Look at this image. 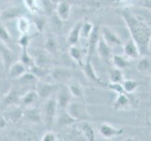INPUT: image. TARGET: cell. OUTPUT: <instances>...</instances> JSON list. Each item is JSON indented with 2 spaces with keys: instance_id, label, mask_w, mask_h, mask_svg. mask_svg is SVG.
I'll return each instance as SVG.
<instances>
[{
  "instance_id": "cell-4",
  "label": "cell",
  "mask_w": 151,
  "mask_h": 141,
  "mask_svg": "<svg viewBox=\"0 0 151 141\" xmlns=\"http://www.w3.org/2000/svg\"><path fill=\"white\" fill-rule=\"evenodd\" d=\"M3 116L6 119L8 123L14 124L24 118V111L17 104H12V106H8L6 110L3 113Z\"/></svg>"
},
{
  "instance_id": "cell-9",
  "label": "cell",
  "mask_w": 151,
  "mask_h": 141,
  "mask_svg": "<svg viewBox=\"0 0 151 141\" xmlns=\"http://www.w3.org/2000/svg\"><path fill=\"white\" fill-rule=\"evenodd\" d=\"M99 132H100L102 137L106 139H111V138L117 137L119 135H121L123 134V129L116 128L108 123H101L100 125Z\"/></svg>"
},
{
  "instance_id": "cell-20",
  "label": "cell",
  "mask_w": 151,
  "mask_h": 141,
  "mask_svg": "<svg viewBox=\"0 0 151 141\" xmlns=\"http://www.w3.org/2000/svg\"><path fill=\"white\" fill-rule=\"evenodd\" d=\"M70 5L66 1H61L56 5L55 14L62 21H67L70 14Z\"/></svg>"
},
{
  "instance_id": "cell-24",
  "label": "cell",
  "mask_w": 151,
  "mask_h": 141,
  "mask_svg": "<svg viewBox=\"0 0 151 141\" xmlns=\"http://www.w3.org/2000/svg\"><path fill=\"white\" fill-rule=\"evenodd\" d=\"M39 98L40 97L38 95L37 91H36V90H29L22 97V100H21V102H22V103L25 107L28 108V107L34 106V104L36 103V102L38 101Z\"/></svg>"
},
{
  "instance_id": "cell-32",
  "label": "cell",
  "mask_w": 151,
  "mask_h": 141,
  "mask_svg": "<svg viewBox=\"0 0 151 141\" xmlns=\"http://www.w3.org/2000/svg\"><path fill=\"white\" fill-rule=\"evenodd\" d=\"M151 69V61L147 56H140V59L137 63V70L140 72H147Z\"/></svg>"
},
{
  "instance_id": "cell-22",
  "label": "cell",
  "mask_w": 151,
  "mask_h": 141,
  "mask_svg": "<svg viewBox=\"0 0 151 141\" xmlns=\"http://www.w3.org/2000/svg\"><path fill=\"white\" fill-rule=\"evenodd\" d=\"M0 56H1V59H2L4 67L6 68L7 70H9L10 65L14 62L13 61V59H14L13 53L9 48H7L6 46L0 45Z\"/></svg>"
},
{
  "instance_id": "cell-8",
  "label": "cell",
  "mask_w": 151,
  "mask_h": 141,
  "mask_svg": "<svg viewBox=\"0 0 151 141\" xmlns=\"http://www.w3.org/2000/svg\"><path fill=\"white\" fill-rule=\"evenodd\" d=\"M71 94L68 88V86L60 87L56 95V103L59 110H65L68 107L69 103L71 102Z\"/></svg>"
},
{
  "instance_id": "cell-21",
  "label": "cell",
  "mask_w": 151,
  "mask_h": 141,
  "mask_svg": "<svg viewBox=\"0 0 151 141\" xmlns=\"http://www.w3.org/2000/svg\"><path fill=\"white\" fill-rule=\"evenodd\" d=\"M69 54H70L71 59H73L78 65L83 67V65H84V63H85L86 59H85V56L83 55L82 49L79 46H78L77 44L70 45V49H69Z\"/></svg>"
},
{
  "instance_id": "cell-3",
  "label": "cell",
  "mask_w": 151,
  "mask_h": 141,
  "mask_svg": "<svg viewBox=\"0 0 151 141\" xmlns=\"http://www.w3.org/2000/svg\"><path fill=\"white\" fill-rule=\"evenodd\" d=\"M57 109H58V106H57L55 99H47V102L44 103L43 111L41 113H42V121L49 130H51L54 125Z\"/></svg>"
},
{
  "instance_id": "cell-6",
  "label": "cell",
  "mask_w": 151,
  "mask_h": 141,
  "mask_svg": "<svg viewBox=\"0 0 151 141\" xmlns=\"http://www.w3.org/2000/svg\"><path fill=\"white\" fill-rule=\"evenodd\" d=\"M36 91L40 99H49L53 92L56 90V86L50 84L44 80H38L36 83Z\"/></svg>"
},
{
  "instance_id": "cell-26",
  "label": "cell",
  "mask_w": 151,
  "mask_h": 141,
  "mask_svg": "<svg viewBox=\"0 0 151 141\" xmlns=\"http://www.w3.org/2000/svg\"><path fill=\"white\" fill-rule=\"evenodd\" d=\"M16 139L21 141H34L38 139V135L33 131L27 129H19L16 132Z\"/></svg>"
},
{
  "instance_id": "cell-13",
  "label": "cell",
  "mask_w": 151,
  "mask_h": 141,
  "mask_svg": "<svg viewBox=\"0 0 151 141\" xmlns=\"http://www.w3.org/2000/svg\"><path fill=\"white\" fill-rule=\"evenodd\" d=\"M122 47H123L124 56H127L129 59H137L141 56L138 47L132 39L127 40L126 43L122 45Z\"/></svg>"
},
{
  "instance_id": "cell-2",
  "label": "cell",
  "mask_w": 151,
  "mask_h": 141,
  "mask_svg": "<svg viewBox=\"0 0 151 141\" xmlns=\"http://www.w3.org/2000/svg\"><path fill=\"white\" fill-rule=\"evenodd\" d=\"M67 112L74 119L79 121H88L92 119V117L89 115L87 111V108L86 104L83 103V101L78 100L77 102H70L69 106L66 108Z\"/></svg>"
},
{
  "instance_id": "cell-46",
  "label": "cell",
  "mask_w": 151,
  "mask_h": 141,
  "mask_svg": "<svg viewBox=\"0 0 151 141\" xmlns=\"http://www.w3.org/2000/svg\"><path fill=\"white\" fill-rule=\"evenodd\" d=\"M7 124H8V121H6V119L4 118L3 115H2V116H0V130L4 129L5 127L7 126Z\"/></svg>"
},
{
  "instance_id": "cell-14",
  "label": "cell",
  "mask_w": 151,
  "mask_h": 141,
  "mask_svg": "<svg viewBox=\"0 0 151 141\" xmlns=\"http://www.w3.org/2000/svg\"><path fill=\"white\" fill-rule=\"evenodd\" d=\"M82 68H83V72H85V75L86 76V78L88 80H90V81L94 82V83H97V84L103 85L102 80L96 74V71H95L94 67H93V65H92L91 59H86L85 63H84V65H83Z\"/></svg>"
},
{
  "instance_id": "cell-40",
  "label": "cell",
  "mask_w": 151,
  "mask_h": 141,
  "mask_svg": "<svg viewBox=\"0 0 151 141\" xmlns=\"http://www.w3.org/2000/svg\"><path fill=\"white\" fill-rule=\"evenodd\" d=\"M24 3L31 12L32 13H38L40 6H39V2L38 0H24Z\"/></svg>"
},
{
  "instance_id": "cell-18",
  "label": "cell",
  "mask_w": 151,
  "mask_h": 141,
  "mask_svg": "<svg viewBox=\"0 0 151 141\" xmlns=\"http://www.w3.org/2000/svg\"><path fill=\"white\" fill-rule=\"evenodd\" d=\"M32 56L34 57L35 64L40 67H43V68L47 67V65L50 63V60H51L50 53H48L47 51H42V50L35 51Z\"/></svg>"
},
{
  "instance_id": "cell-48",
  "label": "cell",
  "mask_w": 151,
  "mask_h": 141,
  "mask_svg": "<svg viewBox=\"0 0 151 141\" xmlns=\"http://www.w3.org/2000/svg\"><path fill=\"white\" fill-rule=\"evenodd\" d=\"M145 6L151 10V0H145Z\"/></svg>"
},
{
  "instance_id": "cell-30",
  "label": "cell",
  "mask_w": 151,
  "mask_h": 141,
  "mask_svg": "<svg viewBox=\"0 0 151 141\" xmlns=\"http://www.w3.org/2000/svg\"><path fill=\"white\" fill-rule=\"evenodd\" d=\"M40 9H42V12L48 15V16H51L54 13H55V9H56V4L53 3L51 0H40Z\"/></svg>"
},
{
  "instance_id": "cell-11",
  "label": "cell",
  "mask_w": 151,
  "mask_h": 141,
  "mask_svg": "<svg viewBox=\"0 0 151 141\" xmlns=\"http://www.w3.org/2000/svg\"><path fill=\"white\" fill-rule=\"evenodd\" d=\"M50 74L52 78L56 82H69L72 76L70 70L63 67L53 68Z\"/></svg>"
},
{
  "instance_id": "cell-43",
  "label": "cell",
  "mask_w": 151,
  "mask_h": 141,
  "mask_svg": "<svg viewBox=\"0 0 151 141\" xmlns=\"http://www.w3.org/2000/svg\"><path fill=\"white\" fill-rule=\"evenodd\" d=\"M109 88H110L111 90L116 92L117 94L119 93H123V92H126L124 90L123 88V86L121 83H110V85H109ZM127 93V92H126Z\"/></svg>"
},
{
  "instance_id": "cell-19",
  "label": "cell",
  "mask_w": 151,
  "mask_h": 141,
  "mask_svg": "<svg viewBox=\"0 0 151 141\" xmlns=\"http://www.w3.org/2000/svg\"><path fill=\"white\" fill-rule=\"evenodd\" d=\"M129 104H131V100L128 96V93L123 92L117 94L116 99L113 103V108L114 110H123V109H127Z\"/></svg>"
},
{
  "instance_id": "cell-10",
  "label": "cell",
  "mask_w": 151,
  "mask_h": 141,
  "mask_svg": "<svg viewBox=\"0 0 151 141\" xmlns=\"http://www.w3.org/2000/svg\"><path fill=\"white\" fill-rule=\"evenodd\" d=\"M100 37H101V28L99 27H95L92 31L89 39H88V46H87V50H86V59H92V56L94 54V52L97 48V44H98L99 40H100Z\"/></svg>"
},
{
  "instance_id": "cell-47",
  "label": "cell",
  "mask_w": 151,
  "mask_h": 141,
  "mask_svg": "<svg viewBox=\"0 0 151 141\" xmlns=\"http://www.w3.org/2000/svg\"><path fill=\"white\" fill-rule=\"evenodd\" d=\"M145 124L151 128V112H148L147 115H145Z\"/></svg>"
},
{
  "instance_id": "cell-31",
  "label": "cell",
  "mask_w": 151,
  "mask_h": 141,
  "mask_svg": "<svg viewBox=\"0 0 151 141\" xmlns=\"http://www.w3.org/2000/svg\"><path fill=\"white\" fill-rule=\"evenodd\" d=\"M20 60L27 67V69H29L30 67L35 65L34 57L32 56V55L29 54V52L27 50V47H23V51H22V54H21Z\"/></svg>"
},
{
  "instance_id": "cell-39",
  "label": "cell",
  "mask_w": 151,
  "mask_h": 141,
  "mask_svg": "<svg viewBox=\"0 0 151 141\" xmlns=\"http://www.w3.org/2000/svg\"><path fill=\"white\" fill-rule=\"evenodd\" d=\"M45 50L50 54H54L57 51V43L55 38L49 37L45 43Z\"/></svg>"
},
{
  "instance_id": "cell-5",
  "label": "cell",
  "mask_w": 151,
  "mask_h": 141,
  "mask_svg": "<svg viewBox=\"0 0 151 141\" xmlns=\"http://www.w3.org/2000/svg\"><path fill=\"white\" fill-rule=\"evenodd\" d=\"M96 50L98 52L99 56H100V57L103 61L107 62V63L112 62V57L114 55L112 52V47L104 40V39L101 37V35L100 37V40L98 41Z\"/></svg>"
},
{
  "instance_id": "cell-27",
  "label": "cell",
  "mask_w": 151,
  "mask_h": 141,
  "mask_svg": "<svg viewBox=\"0 0 151 141\" xmlns=\"http://www.w3.org/2000/svg\"><path fill=\"white\" fill-rule=\"evenodd\" d=\"M61 114L57 118V125L60 127H64V126H70V125L73 124L75 122H78L76 119H74L67 112V110H60Z\"/></svg>"
},
{
  "instance_id": "cell-45",
  "label": "cell",
  "mask_w": 151,
  "mask_h": 141,
  "mask_svg": "<svg viewBox=\"0 0 151 141\" xmlns=\"http://www.w3.org/2000/svg\"><path fill=\"white\" fill-rule=\"evenodd\" d=\"M30 41V37L27 35V34H22L21 36V38L19 40V44L23 47H27L28 46V43Z\"/></svg>"
},
{
  "instance_id": "cell-25",
  "label": "cell",
  "mask_w": 151,
  "mask_h": 141,
  "mask_svg": "<svg viewBox=\"0 0 151 141\" xmlns=\"http://www.w3.org/2000/svg\"><path fill=\"white\" fill-rule=\"evenodd\" d=\"M21 16V9L17 7L9 8L0 12V19L4 21L16 19Z\"/></svg>"
},
{
  "instance_id": "cell-33",
  "label": "cell",
  "mask_w": 151,
  "mask_h": 141,
  "mask_svg": "<svg viewBox=\"0 0 151 141\" xmlns=\"http://www.w3.org/2000/svg\"><path fill=\"white\" fill-rule=\"evenodd\" d=\"M94 27L95 25H93V23L89 22V21H84L81 27V38H84L86 40L89 39Z\"/></svg>"
},
{
  "instance_id": "cell-38",
  "label": "cell",
  "mask_w": 151,
  "mask_h": 141,
  "mask_svg": "<svg viewBox=\"0 0 151 141\" xmlns=\"http://www.w3.org/2000/svg\"><path fill=\"white\" fill-rule=\"evenodd\" d=\"M30 72H32L33 74L36 75V77L38 78L40 80H42V78L47 74V72H46V69L43 67H40V66H38V65H33L32 67L29 68Z\"/></svg>"
},
{
  "instance_id": "cell-23",
  "label": "cell",
  "mask_w": 151,
  "mask_h": 141,
  "mask_svg": "<svg viewBox=\"0 0 151 141\" xmlns=\"http://www.w3.org/2000/svg\"><path fill=\"white\" fill-rule=\"evenodd\" d=\"M79 129L81 131L82 135L84 137V139L87 141H94L95 140V131L91 125L87 121H81L79 125Z\"/></svg>"
},
{
  "instance_id": "cell-16",
  "label": "cell",
  "mask_w": 151,
  "mask_h": 141,
  "mask_svg": "<svg viewBox=\"0 0 151 141\" xmlns=\"http://www.w3.org/2000/svg\"><path fill=\"white\" fill-rule=\"evenodd\" d=\"M24 118L33 123H40L42 121V113L37 107H28L24 111Z\"/></svg>"
},
{
  "instance_id": "cell-34",
  "label": "cell",
  "mask_w": 151,
  "mask_h": 141,
  "mask_svg": "<svg viewBox=\"0 0 151 141\" xmlns=\"http://www.w3.org/2000/svg\"><path fill=\"white\" fill-rule=\"evenodd\" d=\"M30 28V22L27 18L20 16L17 18V29L21 34H27Z\"/></svg>"
},
{
  "instance_id": "cell-35",
  "label": "cell",
  "mask_w": 151,
  "mask_h": 141,
  "mask_svg": "<svg viewBox=\"0 0 151 141\" xmlns=\"http://www.w3.org/2000/svg\"><path fill=\"white\" fill-rule=\"evenodd\" d=\"M121 84L123 86L124 90L126 91L128 94L133 93L135 90H137V87L139 86L138 82H136L135 80H132V79H124Z\"/></svg>"
},
{
  "instance_id": "cell-7",
  "label": "cell",
  "mask_w": 151,
  "mask_h": 141,
  "mask_svg": "<svg viewBox=\"0 0 151 141\" xmlns=\"http://www.w3.org/2000/svg\"><path fill=\"white\" fill-rule=\"evenodd\" d=\"M101 35L104 39V40L110 45L112 48L113 47H117V46H122V41L120 38L114 32L112 29H110L107 27H101Z\"/></svg>"
},
{
  "instance_id": "cell-1",
  "label": "cell",
  "mask_w": 151,
  "mask_h": 141,
  "mask_svg": "<svg viewBox=\"0 0 151 141\" xmlns=\"http://www.w3.org/2000/svg\"><path fill=\"white\" fill-rule=\"evenodd\" d=\"M121 18L126 24L132 39L136 43L140 55L148 56L151 44V29L145 21L128 9L120 10Z\"/></svg>"
},
{
  "instance_id": "cell-36",
  "label": "cell",
  "mask_w": 151,
  "mask_h": 141,
  "mask_svg": "<svg viewBox=\"0 0 151 141\" xmlns=\"http://www.w3.org/2000/svg\"><path fill=\"white\" fill-rule=\"evenodd\" d=\"M109 80L111 83H122L124 80L122 70L116 69V68L111 70L110 74H109Z\"/></svg>"
},
{
  "instance_id": "cell-15",
  "label": "cell",
  "mask_w": 151,
  "mask_h": 141,
  "mask_svg": "<svg viewBox=\"0 0 151 141\" xmlns=\"http://www.w3.org/2000/svg\"><path fill=\"white\" fill-rule=\"evenodd\" d=\"M9 75L12 78H20L23 74H24L27 72V67L25 66L22 61H14L9 68Z\"/></svg>"
},
{
  "instance_id": "cell-28",
  "label": "cell",
  "mask_w": 151,
  "mask_h": 141,
  "mask_svg": "<svg viewBox=\"0 0 151 141\" xmlns=\"http://www.w3.org/2000/svg\"><path fill=\"white\" fill-rule=\"evenodd\" d=\"M112 64L116 69H126L129 66V59L125 56L120 55H113L112 57Z\"/></svg>"
},
{
  "instance_id": "cell-17",
  "label": "cell",
  "mask_w": 151,
  "mask_h": 141,
  "mask_svg": "<svg viewBox=\"0 0 151 141\" xmlns=\"http://www.w3.org/2000/svg\"><path fill=\"white\" fill-rule=\"evenodd\" d=\"M83 22L84 21L77 22L70 29L69 35H68V43L70 45H75L79 43V39L81 38V27Z\"/></svg>"
},
{
  "instance_id": "cell-41",
  "label": "cell",
  "mask_w": 151,
  "mask_h": 141,
  "mask_svg": "<svg viewBox=\"0 0 151 141\" xmlns=\"http://www.w3.org/2000/svg\"><path fill=\"white\" fill-rule=\"evenodd\" d=\"M34 25L35 27H37L38 31L40 33H41L43 31L44 27H45V25H46V20L44 17L42 16H38L34 20Z\"/></svg>"
},
{
  "instance_id": "cell-49",
  "label": "cell",
  "mask_w": 151,
  "mask_h": 141,
  "mask_svg": "<svg viewBox=\"0 0 151 141\" xmlns=\"http://www.w3.org/2000/svg\"><path fill=\"white\" fill-rule=\"evenodd\" d=\"M51 1L53 2V3H55V4H56V5H57V4H58V3L61 1V0H51Z\"/></svg>"
},
{
  "instance_id": "cell-37",
  "label": "cell",
  "mask_w": 151,
  "mask_h": 141,
  "mask_svg": "<svg viewBox=\"0 0 151 141\" xmlns=\"http://www.w3.org/2000/svg\"><path fill=\"white\" fill-rule=\"evenodd\" d=\"M18 79L22 84H24V85H30V84H32V83L38 82V78L31 72H27L24 74H23L20 78H18Z\"/></svg>"
},
{
  "instance_id": "cell-12",
  "label": "cell",
  "mask_w": 151,
  "mask_h": 141,
  "mask_svg": "<svg viewBox=\"0 0 151 141\" xmlns=\"http://www.w3.org/2000/svg\"><path fill=\"white\" fill-rule=\"evenodd\" d=\"M68 88L71 94L72 97H74L77 100L80 101H84L85 99V91H84V87H83L81 83L76 80L71 78V79L68 82Z\"/></svg>"
},
{
  "instance_id": "cell-42",
  "label": "cell",
  "mask_w": 151,
  "mask_h": 141,
  "mask_svg": "<svg viewBox=\"0 0 151 141\" xmlns=\"http://www.w3.org/2000/svg\"><path fill=\"white\" fill-rule=\"evenodd\" d=\"M0 40L3 41V43H8L10 40L9 31L3 25H0Z\"/></svg>"
},
{
  "instance_id": "cell-29",
  "label": "cell",
  "mask_w": 151,
  "mask_h": 141,
  "mask_svg": "<svg viewBox=\"0 0 151 141\" xmlns=\"http://www.w3.org/2000/svg\"><path fill=\"white\" fill-rule=\"evenodd\" d=\"M20 102V96L16 88H12L4 97V103L6 106H12L17 104Z\"/></svg>"
},
{
  "instance_id": "cell-44",
  "label": "cell",
  "mask_w": 151,
  "mask_h": 141,
  "mask_svg": "<svg viewBox=\"0 0 151 141\" xmlns=\"http://www.w3.org/2000/svg\"><path fill=\"white\" fill-rule=\"evenodd\" d=\"M41 140H42V141H56L57 140V137H56V134L54 132L48 131V132H46L42 135Z\"/></svg>"
}]
</instances>
